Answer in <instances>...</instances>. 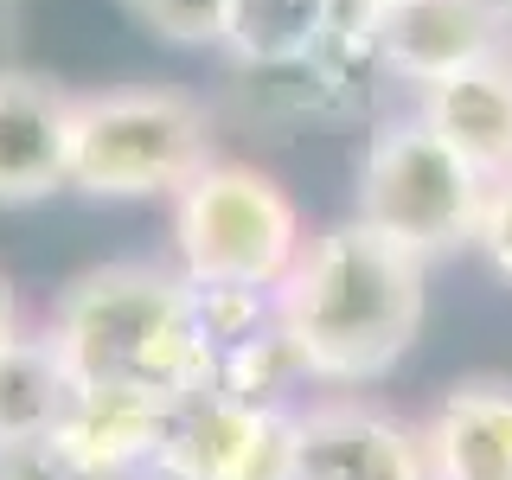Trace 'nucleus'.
Returning a JSON list of instances; mask_svg holds the SVG:
<instances>
[{
    "instance_id": "1",
    "label": "nucleus",
    "mask_w": 512,
    "mask_h": 480,
    "mask_svg": "<svg viewBox=\"0 0 512 480\" xmlns=\"http://www.w3.org/2000/svg\"><path fill=\"white\" fill-rule=\"evenodd\" d=\"M52 346L84 397L167 410L218 378L192 282L160 263H103L58 295Z\"/></svg>"
},
{
    "instance_id": "2",
    "label": "nucleus",
    "mask_w": 512,
    "mask_h": 480,
    "mask_svg": "<svg viewBox=\"0 0 512 480\" xmlns=\"http://www.w3.org/2000/svg\"><path fill=\"white\" fill-rule=\"evenodd\" d=\"M269 301L314 384H372L423 333V256L346 218L301 244Z\"/></svg>"
},
{
    "instance_id": "3",
    "label": "nucleus",
    "mask_w": 512,
    "mask_h": 480,
    "mask_svg": "<svg viewBox=\"0 0 512 480\" xmlns=\"http://www.w3.org/2000/svg\"><path fill=\"white\" fill-rule=\"evenodd\" d=\"M212 167V122L180 90H103L71 103V186L90 199H154Z\"/></svg>"
},
{
    "instance_id": "4",
    "label": "nucleus",
    "mask_w": 512,
    "mask_h": 480,
    "mask_svg": "<svg viewBox=\"0 0 512 480\" xmlns=\"http://www.w3.org/2000/svg\"><path fill=\"white\" fill-rule=\"evenodd\" d=\"M301 244L308 237H301L295 199L256 167L212 160L173 192V250H180L186 282L276 288Z\"/></svg>"
},
{
    "instance_id": "5",
    "label": "nucleus",
    "mask_w": 512,
    "mask_h": 480,
    "mask_svg": "<svg viewBox=\"0 0 512 480\" xmlns=\"http://www.w3.org/2000/svg\"><path fill=\"white\" fill-rule=\"evenodd\" d=\"M480 205H487V180L423 116L372 135L359 160V212L352 218H365L378 237H391L397 250L423 256V263L474 244Z\"/></svg>"
},
{
    "instance_id": "6",
    "label": "nucleus",
    "mask_w": 512,
    "mask_h": 480,
    "mask_svg": "<svg viewBox=\"0 0 512 480\" xmlns=\"http://www.w3.org/2000/svg\"><path fill=\"white\" fill-rule=\"evenodd\" d=\"M359 45L416 90L512 52L500 0H378L359 20Z\"/></svg>"
},
{
    "instance_id": "7",
    "label": "nucleus",
    "mask_w": 512,
    "mask_h": 480,
    "mask_svg": "<svg viewBox=\"0 0 512 480\" xmlns=\"http://www.w3.org/2000/svg\"><path fill=\"white\" fill-rule=\"evenodd\" d=\"M295 480H429L423 429L372 404H314L295 416Z\"/></svg>"
},
{
    "instance_id": "8",
    "label": "nucleus",
    "mask_w": 512,
    "mask_h": 480,
    "mask_svg": "<svg viewBox=\"0 0 512 480\" xmlns=\"http://www.w3.org/2000/svg\"><path fill=\"white\" fill-rule=\"evenodd\" d=\"M71 103L32 71H0V205H39L71 186Z\"/></svg>"
},
{
    "instance_id": "9",
    "label": "nucleus",
    "mask_w": 512,
    "mask_h": 480,
    "mask_svg": "<svg viewBox=\"0 0 512 480\" xmlns=\"http://www.w3.org/2000/svg\"><path fill=\"white\" fill-rule=\"evenodd\" d=\"M423 122L436 128L448 148H461V160L480 180H512V52L480 58L468 71L442 77L423 90Z\"/></svg>"
},
{
    "instance_id": "10",
    "label": "nucleus",
    "mask_w": 512,
    "mask_h": 480,
    "mask_svg": "<svg viewBox=\"0 0 512 480\" xmlns=\"http://www.w3.org/2000/svg\"><path fill=\"white\" fill-rule=\"evenodd\" d=\"M429 480H512V378H461L423 423Z\"/></svg>"
},
{
    "instance_id": "11",
    "label": "nucleus",
    "mask_w": 512,
    "mask_h": 480,
    "mask_svg": "<svg viewBox=\"0 0 512 480\" xmlns=\"http://www.w3.org/2000/svg\"><path fill=\"white\" fill-rule=\"evenodd\" d=\"M333 32H352L346 0H231L218 45L250 71H282L308 64Z\"/></svg>"
},
{
    "instance_id": "12",
    "label": "nucleus",
    "mask_w": 512,
    "mask_h": 480,
    "mask_svg": "<svg viewBox=\"0 0 512 480\" xmlns=\"http://www.w3.org/2000/svg\"><path fill=\"white\" fill-rule=\"evenodd\" d=\"M77 384L64 372L52 333H39V340H13L0 346V442H32V436H52L64 423V410H71Z\"/></svg>"
},
{
    "instance_id": "13",
    "label": "nucleus",
    "mask_w": 512,
    "mask_h": 480,
    "mask_svg": "<svg viewBox=\"0 0 512 480\" xmlns=\"http://www.w3.org/2000/svg\"><path fill=\"white\" fill-rule=\"evenodd\" d=\"M0 480H160V474L103 468V461H84L77 448H64L58 436H32V442H0Z\"/></svg>"
},
{
    "instance_id": "14",
    "label": "nucleus",
    "mask_w": 512,
    "mask_h": 480,
    "mask_svg": "<svg viewBox=\"0 0 512 480\" xmlns=\"http://www.w3.org/2000/svg\"><path fill=\"white\" fill-rule=\"evenodd\" d=\"M122 7L167 45H218L231 0H122Z\"/></svg>"
},
{
    "instance_id": "15",
    "label": "nucleus",
    "mask_w": 512,
    "mask_h": 480,
    "mask_svg": "<svg viewBox=\"0 0 512 480\" xmlns=\"http://www.w3.org/2000/svg\"><path fill=\"white\" fill-rule=\"evenodd\" d=\"M224 480H295V410L282 404L256 410V429Z\"/></svg>"
},
{
    "instance_id": "16",
    "label": "nucleus",
    "mask_w": 512,
    "mask_h": 480,
    "mask_svg": "<svg viewBox=\"0 0 512 480\" xmlns=\"http://www.w3.org/2000/svg\"><path fill=\"white\" fill-rule=\"evenodd\" d=\"M474 244L512 282V180H493L487 186V205H480V224H474Z\"/></svg>"
},
{
    "instance_id": "17",
    "label": "nucleus",
    "mask_w": 512,
    "mask_h": 480,
    "mask_svg": "<svg viewBox=\"0 0 512 480\" xmlns=\"http://www.w3.org/2000/svg\"><path fill=\"white\" fill-rule=\"evenodd\" d=\"M13 340H20V301H13L7 276H0V346H13Z\"/></svg>"
},
{
    "instance_id": "18",
    "label": "nucleus",
    "mask_w": 512,
    "mask_h": 480,
    "mask_svg": "<svg viewBox=\"0 0 512 480\" xmlns=\"http://www.w3.org/2000/svg\"><path fill=\"white\" fill-rule=\"evenodd\" d=\"M372 7H378V0H346V20H352V32H359V20H365Z\"/></svg>"
},
{
    "instance_id": "19",
    "label": "nucleus",
    "mask_w": 512,
    "mask_h": 480,
    "mask_svg": "<svg viewBox=\"0 0 512 480\" xmlns=\"http://www.w3.org/2000/svg\"><path fill=\"white\" fill-rule=\"evenodd\" d=\"M500 20H506V45H512V0H500Z\"/></svg>"
}]
</instances>
